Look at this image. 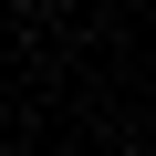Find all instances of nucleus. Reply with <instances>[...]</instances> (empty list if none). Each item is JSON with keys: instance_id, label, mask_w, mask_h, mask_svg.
<instances>
[]
</instances>
